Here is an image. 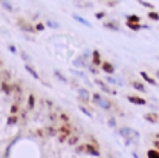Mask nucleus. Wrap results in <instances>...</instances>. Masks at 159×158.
<instances>
[{
	"mask_svg": "<svg viewBox=\"0 0 159 158\" xmlns=\"http://www.w3.org/2000/svg\"><path fill=\"white\" fill-rule=\"evenodd\" d=\"M37 135H39V137H46V135H48V134H46V129H39V131H37Z\"/></svg>",
	"mask_w": 159,
	"mask_h": 158,
	"instance_id": "41",
	"label": "nucleus"
},
{
	"mask_svg": "<svg viewBox=\"0 0 159 158\" xmlns=\"http://www.w3.org/2000/svg\"><path fill=\"white\" fill-rule=\"evenodd\" d=\"M144 120L145 121H148V123H158L159 121V115L156 112H147V114H144Z\"/></svg>",
	"mask_w": 159,
	"mask_h": 158,
	"instance_id": "11",
	"label": "nucleus"
},
{
	"mask_svg": "<svg viewBox=\"0 0 159 158\" xmlns=\"http://www.w3.org/2000/svg\"><path fill=\"white\" fill-rule=\"evenodd\" d=\"M87 69H89V72H92L93 75H97V74H98V69L95 68V65H93V66H92V65H87Z\"/></svg>",
	"mask_w": 159,
	"mask_h": 158,
	"instance_id": "35",
	"label": "nucleus"
},
{
	"mask_svg": "<svg viewBox=\"0 0 159 158\" xmlns=\"http://www.w3.org/2000/svg\"><path fill=\"white\" fill-rule=\"evenodd\" d=\"M49 120H51V121H57V120H58V115H55V114H51V115H49Z\"/></svg>",
	"mask_w": 159,
	"mask_h": 158,
	"instance_id": "42",
	"label": "nucleus"
},
{
	"mask_svg": "<svg viewBox=\"0 0 159 158\" xmlns=\"http://www.w3.org/2000/svg\"><path fill=\"white\" fill-rule=\"evenodd\" d=\"M118 134L124 140H138L139 138L138 132L133 131V129H130V127H121V129H118Z\"/></svg>",
	"mask_w": 159,
	"mask_h": 158,
	"instance_id": "3",
	"label": "nucleus"
},
{
	"mask_svg": "<svg viewBox=\"0 0 159 158\" xmlns=\"http://www.w3.org/2000/svg\"><path fill=\"white\" fill-rule=\"evenodd\" d=\"M127 100H129V103L136 104V106H145V104H147L145 98H142V97H139V95H127Z\"/></svg>",
	"mask_w": 159,
	"mask_h": 158,
	"instance_id": "5",
	"label": "nucleus"
},
{
	"mask_svg": "<svg viewBox=\"0 0 159 158\" xmlns=\"http://www.w3.org/2000/svg\"><path fill=\"white\" fill-rule=\"evenodd\" d=\"M130 86L133 88V89H136V91H139V92H145L147 89H145V86H144V83H141V81H132L130 83Z\"/></svg>",
	"mask_w": 159,
	"mask_h": 158,
	"instance_id": "17",
	"label": "nucleus"
},
{
	"mask_svg": "<svg viewBox=\"0 0 159 158\" xmlns=\"http://www.w3.org/2000/svg\"><path fill=\"white\" fill-rule=\"evenodd\" d=\"M25 69H26V71H28V72H29V74H31V75H32L35 80H40L39 72H37V71H35V69H34V68H32L29 63H26V65H25Z\"/></svg>",
	"mask_w": 159,
	"mask_h": 158,
	"instance_id": "18",
	"label": "nucleus"
},
{
	"mask_svg": "<svg viewBox=\"0 0 159 158\" xmlns=\"http://www.w3.org/2000/svg\"><path fill=\"white\" fill-rule=\"evenodd\" d=\"M17 123H19V114H11L8 117V121H6L8 126H12V124H17Z\"/></svg>",
	"mask_w": 159,
	"mask_h": 158,
	"instance_id": "20",
	"label": "nucleus"
},
{
	"mask_svg": "<svg viewBox=\"0 0 159 158\" xmlns=\"http://www.w3.org/2000/svg\"><path fill=\"white\" fill-rule=\"evenodd\" d=\"M20 55H21V59L25 60V61H26V63H28V61H29V55H28V54H26V52H25V51H21V52H20Z\"/></svg>",
	"mask_w": 159,
	"mask_h": 158,
	"instance_id": "40",
	"label": "nucleus"
},
{
	"mask_svg": "<svg viewBox=\"0 0 159 158\" xmlns=\"http://www.w3.org/2000/svg\"><path fill=\"white\" fill-rule=\"evenodd\" d=\"M58 120L60 121H63V123H69V120H70V117L66 114V112H61L58 115Z\"/></svg>",
	"mask_w": 159,
	"mask_h": 158,
	"instance_id": "30",
	"label": "nucleus"
},
{
	"mask_svg": "<svg viewBox=\"0 0 159 158\" xmlns=\"http://www.w3.org/2000/svg\"><path fill=\"white\" fill-rule=\"evenodd\" d=\"M78 141H80L78 134H72V135H69V138L66 140L67 146H75V144H78Z\"/></svg>",
	"mask_w": 159,
	"mask_h": 158,
	"instance_id": "15",
	"label": "nucleus"
},
{
	"mask_svg": "<svg viewBox=\"0 0 159 158\" xmlns=\"http://www.w3.org/2000/svg\"><path fill=\"white\" fill-rule=\"evenodd\" d=\"M139 5H142V6H145V8H148V9H155L153 8V5L152 3H148V2H145V0H136Z\"/></svg>",
	"mask_w": 159,
	"mask_h": 158,
	"instance_id": "33",
	"label": "nucleus"
},
{
	"mask_svg": "<svg viewBox=\"0 0 159 158\" xmlns=\"http://www.w3.org/2000/svg\"><path fill=\"white\" fill-rule=\"evenodd\" d=\"M92 100H93V103L95 104H98L101 109H104V111H110L112 109V103L109 101L107 98H104L101 94H92Z\"/></svg>",
	"mask_w": 159,
	"mask_h": 158,
	"instance_id": "2",
	"label": "nucleus"
},
{
	"mask_svg": "<svg viewBox=\"0 0 159 158\" xmlns=\"http://www.w3.org/2000/svg\"><path fill=\"white\" fill-rule=\"evenodd\" d=\"M153 144H155V149H158L159 151V140H155V143H153Z\"/></svg>",
	"mask_w": 159,
	"mask_h": 158,
	"instance_id": "48",
	"label": "nucleus"
},
{
	"mask_svg": "<svg viewBox=\"0 0 159 158\" xmlns=\"http://www.w3.org/2000/svg\"><path fill=\"white\" fill-rule=\"evenodd\" d=\"M86 154H87V155H92V157H99V155H101V154H99V149L95 147L92 143H86Z\"/></svg>",
	"mask_w": 159,
	"mask_h": 158,
	"instance_id": "9",
	"label": "nucleus"
},
{
	"mask_svg": "<svg viewBox=\"0 0 159 158\" xmlns=\"http://www.w3.org/2000/svg\"><path fill=\"white\" fill-rule=\"evenodd\" d=\"M101 69H102V72H106L107 75H112V74L116 72L113 63H110V61H102V63H101Z\"/></svg>",
	"mask_w": 159,
	"mask_h": 158,
	"instance_id": "6",
	"label": "nucleus"
},
{
	"mask_svg": "<svg viewBox=\"0 0 159 158\" xmlns=\"http://www.w3.org/2000/svg\"><path fill=\"white\" fill-rule=\"evenodd\" d=\"M0 79H2V74H0Z\"/></svg>",
	"mask_w": 159,
	"mask_h": 158,
	"instance_id": "52",
	"label": "nucleus"
},
{
	"mask_svg": "<svg viewBox=\"0 0 159 158\" xmlns=\"http://www.w3.org/2000/svg\"><path fill=\"white\" fill-rule=\"evenodd\" d=\"M78 97H80V100L81 101H84V103H87L89 100H90V92L86 89V88H78Z\"/></svg>",
	"mask_w": 159,
	"mask_h": 158,
	"instance_id": "10",
	"label": "nucleus"
},
{
	"mask_svg": "<svg viewBox=\"0 0 159 158\" xmlns=\"http://www.w3.org/2000/svg\"><path fill=\"white\" fill-rule=\"evenodd\" d=\"M9 112H11V114H19L20 112V104L17 103V101H14V103H12V106H11Z\"/></svg>",
	"mask_w": 159,
	"mask_h": 158,
	"instance_id": "27",
	"label": "nucleus"
},
{
	"mask_svg": "<svg viewBox=\"0 0 159 158\" xmlns=\"http://www.w3.org/2000/svg\"><path fill=\"white\" fill-rule=\"evenodd\" d=\"M86 57H78V59L74 60V66L75 68H87V61Z\"/></svg>",
	"mask_w": 159,
	"mask_h": 158,
	"instance_id": "14",
	"label": "nucleus"
},
{
	"mask_svg": "<svg viewBox=\"0 0 159 158\" xmlns=\"http://www.w3.org/2000/svg\"><path fill=\"white\" fill-rule=\"evenodd\" d=\"M2 5H3V8H5L6 11H9V12H12V11H14V6L11 5V2H9V0H2Z\"/></svg>",
	"mask_w": 159,
	"mask_h": 158,
	"instance_id": "26",
	"label": "nucleus"
},
{
	"mask_svg": "<svg viewBox=\"0 0 159 158\" xmlns=\"http://www.w3.org/2000/svg\"><path fill=\"white\" fill-rule=\"evenodd\" d=\"M0 74H2V77H3V80L9 81V79H11V74H9L8 71H3V72H0Z\"/></svg>",
	"mask_w": 159,
	"mask_h": 158,
	"instance_id": "36",
	"label": "nucleus"
},
{
	"mask_svg": "<svg viewBox=\"0 0 159 158\" xmlns=\"http://www.w3.org/2000/svg\"><path fill=\"white\" fill-rule=\"evenodd\" d=\"M75 152H77V154H86V143L77 146V147H75Z\"/></svg>",
	"mask_w": 159,
	"mask_h": 158,
	"instance_id": "31",
	"label": "nucleus"
},
{
	"mask_svg": "<svg viewBox=\"0 0 159 158\" xmlns=\"http://www.w3.org/2000/svg\"><path fill=\"white\" fill-rule=\"evenodd\" d=\"M148 19L159 22V14H158V12H155V11H150V12H148Z\"/></svg>",
	"mask_w": 159,
	"mask_h": 158,
	"instance_id": "34",
	"label": "nucleus"
},
{
	"mask_svg": "<svg viewBox=\"0 0 159 158\" xmlns=\"http://www.w3.org/2000/svg\"><path fill=\"white\" fill-rule=\"evenodd\" d=\"M104 16H106V12H104V11H102V12H97V19H102Z\"/></svg>",
	"mask_w": 159,
	"mask_h": 158,
	"instance_id": "46",
	"label": "nucleus"
},
{
	"mask_svg": "<svg viewBox=\"0 0 159 158\" xmlns=\"http://www.w3.org/2000/svg\"><path fill=\"white\" fill-rule=\"evenodd\" d=\"M106 81H107V83H110V84H122V83H119L116 79H113L112 75H107V77H106Z\"/></svg>",
	"mask_w": 159,
	"mask_h": 158,
	"instance_id": "32",
	"label": "nucleus"
},
{
	"mask_svg": "<svg viewBox=\"0 0 159 158\" xmlns=\"http://www.w3.org/2000/svg\"><path fill=\"white\" fill-rule=\"evenodd\" d=\"M54 75H55V79H58L61 83L67 84V79H66V77H64V75L61 74V71H57V69H55V71H54Z\"/></svg>",
	"mask_w": 159,
	"mask_h": 158,
	"instance_id": "24",
	"label": "nucleus"
},
{
	"mask_svg": "<svg viewBox=\"0 0 159 158\" xmlns=\"http://www.w3.org/2000/svg\"><path fill=\"white\" fill-rule=\"evenodd\" d=\"M46 25H48L49 28H58L60 26L58 23H55V22H52V20H48V22H46Z\"/></svg>",
	"mask_w": 159,
	"mask_h": 158,
	"instance_id": "37",
	"label": "nucleus"
},
{
	"mask_svg": "<svg viewBox=\"0 0 159 158\" xmlns=\"http://www.w3.org/2000/svg\"><path fill=\"white\" fill-rule=\"evenodd\" d=\"M107 124L110 126V127H113V129H116V121H115V118H110L109 121H107Z\"/></svg>",
	"mask_w": 159,
	"mask_h": 158,
	"instance_id": "39",
	"label": "nucleus"
},
{
	"mask_svg": "<svg viewBox=\"0 0 159 158\" xmlns=\"http://www.w3.org/2000/svg\"><path fill=\"white\" fill-rule=\"evenodd\" d=\"M9 51H11L12 54H17V49H16V46H12V45H9Z\"/></svg>",
	"mask_w": 159,
	"mask_h": 158,
	"instance_id": "44",
	"label": "nucleus"
},
{
	"mask_svg": "<svg viewBox=\"0 0 159 158\" xmlns=\"http://www.w3.org/2000/svg\"><path fill=\"white\" fill-rule=\"evenodd\" d=\"M147 158H159L158 149H148L147 151Z\"/></svg>",
	"mask_w": 159,
	"mask_h": 158,
	"instance_id": "25",
	"label": "nucleus"
},
{
	"mask_svg": "<svg viewBox=\"0 0 159 158\" xmlns=\"http://www.w3.org/2000/svg\"><path fill=\"white\" fill-rule=\"evenodd\" d=\"M80 111H81L86 117H89V118H92V117H93V114H92L90 111H87V108H86V106H80Z\"/></svg>",
	"mask_w": 159,
	"mask_h": 158,
	"instance_id": "29",
	"label": "nucleus"
},
{
	"mask_svg": "<svg viewBox=\"0 0 159 158\" xmlns=\"http://www.w3.org/2000/svg\"><path fill=\"white\" fill-rule=\"evenodd\" d=\"M72 72H74L75 75H80V77H83V79H84V74H83V72H80V71H75V69H74Z\"/></svg>",
	"mask_w": 159,
	"mask_h": 158,
	"instance_id": "45",
	"label": "nucleus"
},
{
	"mask_svg": "<svg viewBox=\"0 0 159 158\" xmlns=\"http://www.w3.org/2000/svg\"><path fill=\"white\" fill-rule=\"evenodd\" d=\"M127 26L132 29V31H139V29H148L150 26L147 25H141V23H127Z\"/></svg>",
	"mask_w": 159,
	"mask_h": 158,
	"instance_id": "16",
	"label": "nucleus"
},
{
	"mask_svg": "<svg viewBox=\"0 0 159 158\" xmlns=\"http://www.w3.org/2000/svg\"><path fill=\"white\" fill-rule=\"evenodd\" d=\"M158 60H159V57H158Z\"/></svg>",
	"mask_w": 159,
	"mask_h": 158,
	"instance_id": "53",
	"label": "nucleus"
},
{
	"mask_svg": "<svg viewBox=\"0 0 159 158\" xmlns=\"http://www.w3.org/2000/svg\"><path fill=\"white\" fill-rule=\"evenodd\" d=\"M46 134H48L49 137H57L58 129H57V127H54V126H49V127H46Z\"/></svg>",
	"mask_w": 159,
	"mask_h": 158,
	"instance_id": "23",
	"label": "nucleus"
},
{
	"mask_svg": "<svg viewBox=\"0 0 159 158\" xmlns=\"http://www.w3.org/2000/svg\"><path fill=\"white\" fill-rule=\"evenodd\" d=\"M44 103H46V104H48L49 108H54V103H52L51 100H44Z\"/></svg>",
	"mask_w": 159,
	"mask_h": 158,
	"instance_id": "47",
	"label": "nucleus"
},
{
	"mask_svg": "<svg viewBox=\"0 0 159 158\" xmlns=\"http://www.w3.org/2000/svg\"><path fill=\"white\" fill-rule=\"evenodd\" d=\"M102 63V60H101V54H99V51H93L92 52V65H95V66H98Z\"/></svg>",
	"mask_w": 159,
	"mask_h": 158,
	"instance_id": "13",
	"label": "nucleus"
},
{
	"mask_svg": "<svg viewBox=\"0 0 159 158\" xmlns=\"http://www.w3.org/2000/svg\"><path fill=\"white\" fill-rule=\"evenodd\" d=\"M127 23H141V17H138V16H127Z\"/></svg>",
	"mask_w": 159,
	"mask_h": 158,
	"instance_id": "28",
	"label": "nucleus"
},
{
	"mask_svg": "<svg viewBox=\"0 0 159 158\" xmlns=\"http://www.w3.org/2000/svg\"><path fill=\"white\" fill-rule=\"evenodd\" d=\"M156 140H159V134H156Z\"/></svg>",
	"mask_w": 159,
	"mask_h": 158,
	"instance_id": "50",
	"label": "nucleus"
},
{
	"mask_svg": "<svg viewBox=\"0 0 159 158\" xmlns=\"http://www.w3.org/2000/svg\"><path fill=\"white\" fill-rule=\"evenodd\" d=\"M95 84H97V86H99V89H101L104 94H109V95H116V91H113V89H112L110 86H107L104 81H101V80L97 79V80H95Z\"/></svg>",
	"mask_w": 159,
	"mask_h": 158,
	"instance_id": "4",
	"label": "nucleus"
},
{
	"mask_svg": "<svg viewBox=\"0 0 159 158\" xmlns=\"http://www.w3.org/2000/svg\"><path fill=\"white\" fill-rule=\"evenodd\" d=\"M17 25H19L20 29H23V31H26V32H37V29H35L31 23H28V22H25V20H19Z\"/></svg>",
	"mask_w": 159,
	"mask_h": 158,
	"instance_id": "8",
	"label": "nucleus"
},
{
	"mask_svg": "<svg viewBox=\"0 0 159 158\" xmlns=\"http://www.w3.org/2000/svg\"><path fill=\"white\" fill-rule=\"evenodd\" d=\"M74 134V127L69 124V123H63V126L58 129V134H57V138L60 143H64L66 140L69 138V135Z\"/></svg>",
	"mask_w": 159,
	"mask_h": 158,
	"instance_id": "1",
	"label": "nucleus"
},
{
	"mask_svg": "<svg viewBox=\"0 0 159 158\" xmlns=\"http://www.w3.org/2000/svg\"><path fill=\"white\" fill-rule=\"evenodd\" d=\"M156 77H158V79H159V71H156Z\"/></svg>",
	"mask_w": 159,
	"mask_h": 158,
	"instance_id": "49",
	"label": "nucleus"
},
{
	"mask_svg": "<svg viewBox=\"0 0 159 158\" xmlns=\"http://www.w3.org/2000/svg\"><path fill=\"white\" fill-rule=\"evenodd\" d=\"M104 28H107V29H112V31H121V28H119L118 23H112V22H107V23H104Z\"/></svg>",
	"mask_w": 159,
	"mask_h": 158,
	"instance_id": "21",
	"label": "nucleus"
},
{
	"mask_svg": "<svg viewBox=\"0 0 159 158\" xmlns=\"http://www.w3.org/2000/svg\"><path fill=\"white\" fill-rule=\"evenodd\" d=\"M89 141H90V143H92V144H93L95 147H98V149H99V144H98V141H97V140L93 138L92 135H89Z\"/></svg>",
	"mask_w": 159,
	"mask_h": 158,
	"instance_id": "38",
	"label": "nucleus"
},
{
	"mask_svg": "<svg viewBox=\"0 0 159 158\" xmlns=\"http://www.w3.org/2000/svg\"><path fill=\"white\" fill-rule=\"evenodd\" d=\"M0 91L3 94H6V95H12V86H11V83L6 81V80H2L0 81Z\"/></svg>",
	"mask_w": 159,
	"mask_h": 158,
	"instance_id": "7",
	"label": "nucleus"
},
{
	"mask_svg": "<svg viewBox=\"0 0 159 158\" xmlns=\"http://www.w3.org/2000/svg\"><path fill=\"white\" fill-rule=\"evenodd\" d=\"M141 79L144 80L145 83H148V84H152V86H158V83H156V80L153 79V77H150L145 71H141Z\"/></svg>",
	"mask_w": 159,
	"mask_h": 158,
	"instance_id": "12",
	"label": "nucleus"
},
{
	"mask_svg": "<svg viewBox=\"0 0 159 158\" xmlns=\"http://www.w3.org/2000/svg\"><path fill=\"white\" fill-rule=\"evenodd\" d=\"M0 66H2V60H0Z\"/></svg>",
	"mask_w": 159,
	"mask_h": 158,
	"instance_id": "51",
	"label": "nucleus"
},
{
	"mask_svg": "<svg viewBox=\"0 0 159 158\" xmlns=\"http://www.w3.org/2000/svg\"><path fill=\"white\" fill-rule=\"evenodd\" d=\"M35 108V95L34 94H31L29 97H28V109L29 111H32Z\"/></svg>",
	"mask_w": 159,
	"mask_h": 158,
	"instance_id": "22",
	"label": "nucleus"
},
{
	"mask_svg": "<svg viewBox=\"0 0 159 158\" xmlns=\"http://www.w3.org/2000/svg\"><path fill=\"white\" fill-rule=\"evenodd\" d=\"M72 17H74V20H77V22H80L81 25H84V26H87V28H90V26H92V23H90V22H87V20L84 19V17H80L78 14H74Z\"/></svg>",
	"mask_w": 159,
	"mask_h": 158,
	"instance_id": "19",
	"label": "nucleus"
},
{
	"mask_svg": "<svg viewBox=\"0 0 159 158\" xmlns=\"http://www.w3.org/2000/svg\"><path fill=\"white\" fill-rule=\"evenodd\" d=\"M35 29H37V31H43V29H44V25H43V23H39V25L35 26Z\"/></svg>",
	"mask_w": 159,
	"mask_h": 158,
	"instance_id": "43",
	"label": "nucleus"
}]
</instances>
